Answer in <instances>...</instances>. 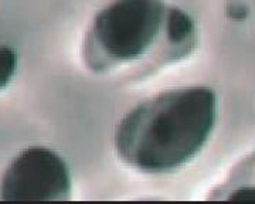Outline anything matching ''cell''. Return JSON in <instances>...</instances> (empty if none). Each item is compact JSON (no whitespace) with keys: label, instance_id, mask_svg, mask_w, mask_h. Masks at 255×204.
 Returning <instances> with one entry per match:
<instances>
[{"label":"cell","instance_id":"obj_1","mask_svg":"<svg viewBox=\"0 0 255 204\" xmlns=\"http://www.w3.org/2000/svg\"><path fill=\"white\" fill-rule=\"evenodd\" d=\"M197 44V24L182 7L164 0H112L92 17L81 53L92 74L139 80L186 60Z\"/></svg>","mask_w":255,"mask_h":204},{"label":"cell","instance_id":"obj_4","mask_svg":"<svg viewBox=\"0 0 255 204\" xmlns=\"http://www.w3.org/2000/svg\"><path fill=\"white\" fill-rule=\"evenodd\" d=\"M255 200V153L214 190L213 199Z\"/></svg>","mask_w":255,"mask_h":204},{"label":"cell","instance_id":"obj_3","mask_svg":"<svg viewBox=\"0 0 255 204\" xmlns=\"http://www.w3.org/2000/svg\"><path fill=\"white\" fill-rule=\"evenodd\" d=\"M71 193V169L60 153L46 146L23 149L0 180V197L7 202H61Z\"/></svg>","mask_w":255,"mask_h":204},{"label":"cell","instance_id":"obj_5","mask_svg":"<svg viewBox=\"0 0 255 204\" xmlns=\"http://www.w3.org/2000/svg\"><path fill=\"white\" fill-rule=\"evenodd\" d=\"M17 54L9 46H0V91L13 80L17 70Z\"/></svg>","mask_w":255,"mask_h":204},{"label":"cell","instance_id":"obj_2","mask_svg":"<svg viewBox=\"0 0 255 204\" xmlns=\"http://www.w3.org/2000/svg\"><path fill=\"white\" fill-rule=\"evenodd\" d=\"M219 97L206 85L159 91L137 102L114 133L118 159L142 175H169L190 165L219 122Z\"/></svg>","mask_w":255,"mask_h":204}]
</instances>
